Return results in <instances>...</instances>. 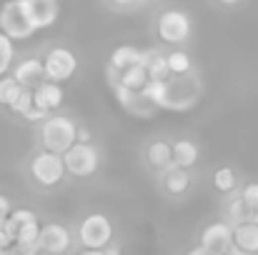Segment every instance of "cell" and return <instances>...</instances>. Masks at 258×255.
<instances>
[{
  "label": "cell",
  "mask_w": 258,
  "mask_h": 255,
  "mask_svg": "<svg viewBox=\"0 0 258 255\" xmlns=\"http://www.w3.org/2000/svg\"><path fill=\"white\" fill-rule=\"evenodd\" d=\"M118 83L141 93L146 85L151 83V78H148V70L143 65H133V68H125L123 73H118Z\"/></svg>",
  "instance_id": "obj_24"
},
{
  "label": "cell",
  "mask_w": 258,
  "mask_h": 255,
  "mask_svg": "<svg viewBox=\"0 0 258 255\" xmlns=\"http://www.w3.org/2000/svg\"><path fill=\"white\" fill-rule=\"evenodd\" d=\"M211 183H213V188H216L221 195H231V193H236V190L243 185L238 170L233 168V165H221V168H216Z\"/></svg>",
  "instance_id": "obj_19"
},
{
  "label": "cell",
  "mask_w": 258,
  "mask_h": 255,
  "mask_svg": "<svg viewBox=\"0 0 258 255\" xmlns=\"http://www.w3.org/2000/svg\"><path fill=\"white\" fill-rule=\"evenodd\" d=\"M20 8L35 33L48 30L60 18V3L58 0H20Z\"/></svg>",
  "instance_id": "obj_9"
},
{
  "label": "cell",
  "mask_w": 258,
  "mask_h": 255,
  "mask_svg": "<svg viewBox=\"0 0 258 255\" xmlns=\"http://www.w3.org/2000/svg\"><path fill=\"white\" fill-rule=\"evenodd\" d=\"M110 10H115V13H133V10H138L146 0H103Z\"/></svg>",
  "instance_id": "obj_29"
},
{
  "label": "cell",
  "mask_w": 258,
  "mask_h": 255,
  "mask_svg": "<svg viewBox=\"0 0 258 255\" xmlns=\"http://www.w3.org/2000/svg\"><path fill=\"white\" fill-rule=\"evenodd\" d=\"M166 60H168L171 75H188V73L198 70L196 63H193V58H190V53L185 48H171V50H166Z\"/></svg>",
  "instance_id": "obj_22"
},
{
  "label": "cell",
  "mask_w": 258,
  "mask_h": 255,
  "mask_svg": "<svg viewBox=\"0 0 258 255\" xmlns=\"http://www.w3.org/2000/svg\"><path fill=\"white\" fill-rule=\"evenodd\" d=\"M10 75L28 90H35L43 80H48L45 78V68H43V58H38V55H25L23 60H18L13 65Z\"/></svg>",
  "instance_id": "obj_12"
},
{
  "label": "cell",
  "mask_w": 258,
  "mask_h": 255,
  "mask_svg": "<svg viewBox=\"0 0 258 255\" xmlns=\"http://www.w3.org/2000/svg\"><path fill=\"white\" fill-rule=\"evenodd\" d=\"M15 65V40H10L5 33H0V78L8 75Z\"/></svg>",
  "instance_id": "obj_26"
},
{
  "label": "cell",
  "mask_w": 258,
  "mask_h": 255,
  "mask_svg": "<svg viewBox=\"0 0 258 255\" xmlns=\"http://www.w3.org/2000/svg\"><path fill=\"white\" fill-rule=\"evenodd\" d=\"M141 93L158 110L188 113L203 100L206 80H203V75L198 70H193L188 75H171L168 80H161V83L151 80Z\"/></svg>",
  "instance_id": "obj_1"
},
{
  "label": "cell",
  "mask_w": 258,
  "mask_h": 255,
  "mask_svg": "<svg viewBox=\"0 0 258 255\" xmlns=\"http://www.w3.org/2000/svg\"><path fill=\"white\" fill-rule=\"evenodd\" d=\"M78 240L86 250H105L113 243V223L103 213H90L78 225Z\"/></svg>",
  "instance_id": "obj_5"
},
{
  "label": "cell",
  "mask_w": 258,
  "mask_h": 255,
  "mask_svg": "<svg viewBox=\"0 0 258 255\" xmlns=\"http://www.w3.org/2000/svg\"><path fill=\"white\" fill-rule=\"evenodd\" d=\"M146 160L148 165L158 173H163L166 168L175 165L173 163V143H168L166 138H156L146 145Z\"/></svg>",
  "instance_id": "obj_15"
},
{
  "label": "cell",
  "mask_w": 258,
  "mask_h": 255,
  "mask_svg": "<svg viewBox=\"0 0 258 255\" xmlns=\"http://www.w3.org/2000/svg\"><path fill=\"white\" fill-rule=\"evenodd\" d=\"M248 220H251V223H256V225H258V205H256V208H251V210H248Z\"/></svg>",
  "instance_id": "obj_35"
},
{
  "label": "cell",
  "mask_w": 258,
  "mask_h": 255,
  "mask_svg": "<svg viewBox=\"0 0 258 255\" xmlns=\"http://www.w3.org/2000/svg\"><path fill=\"white\" fill-rule=\"evenodd\" d=\"M223 210H226V220H228L231 225H238V223H246V220H248V205H246L243 198H241V188H238L236 193L226 195Z\"/></svg>",
  "instance_id": "obj_23"
},
{
  "label": "cell",
  "mask_w": 258,
  "mask_h": 255,
  "mask_svg": "<svg viewBox=\"0 0 258 255\" xmlns=\"http://www.w3.org/2000/svg\"><path fill=\"white\" fill-rule=\"evenodd\" d=\"M43 68H45V78L53 83H66L78 73V55L66 48V45H53L45 50L43 55Z\"/></svg>",
  "instance_id": "obj_6"
},
{
  "label": "cell",
  "mask_w": 258,
  "mask_h": 255,
  "mask_svg": "<svg viewBox=\"0 0 258 255\" xmlns=\"http://www.w3.org/2000/svg\"><path fill=\"white\" fill-rule=\"evenodd\" d=\"M28 173L30 178L35 180V185L40 188H55L66 180L68 170H66V163H63V155L58 153H50V150H35L28 160Z\"/></svg>",
  "instance_id": "obj_4"
},
{
  "label": "cell",
  "mask_w": 258,
  "mask_h": 255,
  "mask_svg": "<svg viewBox=\"0 0 258 255\" xmlns=\"http://www.w3.org/2000/svg\"><path fill=\"white\" fill-rule=\"evenodd\" d=\"M48 115H53V113H48V110H43V108H38V105H33L25 115H23V120H28V123H43Z\"/></svg>",
  "instance_id": "obj_30"
},
{
  "label": "cell",
  "mask_w": 258,
  "mask_h": 255,
  "mask_svg": "<svg viewBox=\"0 0 258 255\" xmlns=\"http://www.w3.org/2000/svg\"><path fill=\"white\" fill-rule=\"evenodd\" d=\"M13 245H15V238L8 233V228H0V248L3 250H10Z\"/></svg>",
  "instance_id": "obj_31"
},
{
  "label": "cell",
  "mask_w": 258,
  "mask_h": 255,
  "mask_svg": "<svg viewBox=\"0 0 258 255\" xmlns=\"http://www.w3.org/2000/svg\"><path fill=\"white\" fill-rule=\"evenodd\" d=\"M8 255H38V253H28V250H20V248H15V253H8Z\"/></svg>",
  "instance_id": "obj_39"
},
{
  "label": "cell",
  "mask_w": 258,
  "mask_h": 255,
  "mask_svg": "<svg viewBox=\"0 0 258 255\" xmlns=\"http://www.w3.org/2000/svg\"><path fill=\"white\" fill-rule=\"evenodd\" d=\"M233 245L246 250V253L258 255V225L246 220V223H238L233 225Z\"/></svg>",
  "instance_id": "obj_20"
},
{
  "label": "cell",
  "mask_w": 258,
  "mask_h": 255,
  "mask_svg": "<svg viewBox=\"0 0 258 255\" xmlns=\"http://www.w3.org/2000/svg\"><path fill=\"white\" fill-rule=\"evenodd\" d=\"M226 255H253V253H246V250H241V248H236V245H233V248H231Z\"/></svg>",
  "instance_id": "obj_37"
},
{
  "label": "cell",
  "mask_w": 258,
  "mask_h": 255,
  "mask_svg": "<svg viewBox=\"0 0 258 255\" xmlns=\"http://www.w3.org/2000/svg\"><path fill=\"white\" fill-rule=\"evenodd\" d=\"M13 213V205H10V200L5 198V195H0V218H8Z\"/></svg>",
  "instance_id": "obj_32"
},
{
  "label": "cell",
  "mask_w": 258,
  "mask_h": 255,
  "mask_svg": "<svg viewBox=\"0 0 258 255\" xmlns=\"http://www.w3.org/2000/svg\"><path fill=\"white\" fill-rule=\"evenodd\" d=\"M71 230L60 223H45L40 225V238H38V248L48 255H66L71 250Z\"/></svg>",
  "instance_id": "obj_11"
},
{
  "label": "cell",
  "mask_w": 258,
  "mask_h": 255,
  "mask_svg": "<svg viewBox=\"0 0 258 255\" xmlns=\"http://www.w3.org/2000/svg\"><path fill=\"white\" fill-rule=\"evenodd\" d=\"M198 158H201V145H198L196 140H190V138H178V140L173 143V163H175L178 168L190 170L198 163Z\"/></svg>",
  "instance_id": "obj_17"
},
{
  "label": "cell",
  "mask_w": 258,
  "mask_h": 255,
  "mask_svg": "<svg viewBox=\"0 0 258 255\" xmlns=\"http://www.w3.org/2000/svg\"><path fill=\"white\" fill-rule=\"evenodd\" d=\"M158 175H161L163 190H166L171 198H183V195L190 190V185H193L190 170L178 168V165H171V168H166L163 173H158Z\"/></svg>",
  "instance_id": "obj_13"
},
{
  "label": "cell",
  "mask_w": 258,
  "mask_h": 255,
  "mask_svg": "<svg viewBox=\"0 0 258 255\" xmlns=\"http://www.w3.org/2000/svg\"><path fill=\"white\" fill-rule=\"evenodd\" d=\"M216 5H221V8H238V5H243L246 0H213Z\"/></svg>",
  "instance_id": "obj_33"
},
{
  "label": "cell",
  "mask_w": 258,
  "mask_h": 255,
  "mask_svg": "<svg viewBox=\"0 0 258 255\" xmlns=\"http://www.w3.org/2000/svg\"><path fill=\"white\" fill-rule=\"evenodd\" d=\"M185 255H218V253H211L208 248H203V245H196V248H190Z\"/></svg>",
  "instance_id": "obj_34"
},
{
  "label": "cell",
  "mask_w": 258,
  "mask_h": 255,
  "mask_svg": "<svg viewBox=\"0 0 258 255\" xmlns=\"http://www.w3.org/2000/svg\"><path fill=\"white\" fill-rule=\"evenodd\" d=\"M0 255H8V250H3V248H0Z\"/></svg>",
  "instance_id": "obj_40"
},
{
  "label": "cell",
  "mask_w": 258,
  "mask_h": 255,
  "mask_svg": "<svg viewBox=\"0 0 258 255\" xmlns=\"http://www.w3.org/2000/svg\"><path fill=\"white\" fill-rule=\"evenodd\" d=\"M143 63V50L136 48V45H118L110 58H108V65L118 73H123L125 68H133V65H141Z\"/></svg>",
  "instance_id": "obj_18"
},
{
  "label": "cell",
  "mask_w": 258,
  "mask_h": 255,
  "mask_svg": "<svg viewBox=\"0 0 258 255\" xmlns=\"http://www.w3.org/2000/svg\"><path fill=\"white\" fill-rule=\"evenodd\" d=\"M38 238H40V220L25 223V225H20L18 233H15V248L28 250V253H40Z\"/></svg>",
  "instance_id": "obj_21"
},
{
  "label": "cell",
  "mask_w": 258,
  "mask_h": 255,
  "mask_svg": "<svg viewBox=\"0 0 258 255\" xmlns=\"http://www.w3.org/2000/svg\"><path fill=\"white\" fill-rule=\"evenodd\" d=\"M38 140L43 150L63 155L78 143V123L71 115L53 113L38 125Z\"/></svg>",
  "instance_id": "obj_2"
},
{
  "label": "cell",
  "mask_w": 258,
  "mask_h": 255,
  "mask_svg": "<svg viewBox=\"0 0 258 255\" xmlns=\"http://www.w3.org/2000/svg\"><path fill=\"white\" fill-rule=\"evenodd\" d=\"M23 90H25V88L18 83L13 75H3V78H0V105H3V108H10V105L20 98Z\"/></svg>",
  "instance_id": "obj_25"
},
{
  "label": "cell",
  "mask_w": 258,
  "mask_h": 255,
  "mask_svg": "<svg viewBox=\"0 0 258 255\" xmlns=\"http://www.w3.org/2000/svg\"><path fill=\"white\" fill-rule=\"evenodd\" d=\"M0 33H5L10 40H30L35 35L20 8V0H5L0 5Z\"/></svg>",
  "instance_id": "obj_8"
},
{
  "label": "cell",
  "mask_w": 258,
  "mask_h": 255,
  "mask_svg": "<svg viewBox=\"0 0 258 255\" xmlns=\"http://www.w3.org/2000/svg\"><path fill=\"white\" fill-rule=\"evenodd\" d=\"M156 35L168 48H183L193 38V18L188 10L166 8L156 15Z\"/></svg>",
  "instance_id": "obj_3"
},
{
  "label": "cell",
  "mask_w": 258,
  "mask_h": 255,
  "mask_svg": "<svg viewBox=\"0 0 258 255\" xmlns=\"http://www.w3.org/2000/svg\"><path fill=\"white\" fill-rule=\"evenodd\" d=\"M203 248H208L211 253L226 255L233 248V225L228 220H216V223H208L201 233V243Z\"/></svg>",
  "instance_id": "obj_10"
},
{
  "label": "cell",
  "mask_w": 258,
  "mask_h": 255,
  "mask_svg": "<svg viewBox=\"0 0 258 255\" xmlns=\"http://www.w3.org/2000/svg\"><path fill=\"white\" fill-rule=\"evenodd\" d=\"M33 105H35V100H33V90H28V88H25V90L20 93V98H18V100H15V103H13L8 110H10L13 115H20V118H23V115H25V113H28Z\"/></svg>",
  "instance_id": "obj_27"
},
{
  "label": "cell",
  "mask_w": 258,
  "mask_h": 255,
  "mask_svg": "<svg viewBox=\"0 0 258 255\" xmlns=\"http://www.w3.org/2000/svg\"><path fill=\"white\" fill-rule=\"evenodd\" d=\"M63 163H66L68 175H73L78 180L90 178L100 168V150L93 143H76L71 150L63 153Z\"/></svg>",
  "instance_id": "obj_7"
},
{
  "label": "cell",
  "mask_w": 258,
  "mask_h": 255,
  "mask_svg": "<svg viewBox=\"0 0 258 255\" xmlns=\"http://www.w3.org/2000/svg\"><path fill=\"white\" fill-rule=\"evenodd\" d=\"M81 255H108L105 250H83Z\"/></svg>",
  "instance_id": "obj_38"
},
{
  "label": "cell",
  "mask_w": 258,
  "mask_h": 255,
  "mask_svg": "<svg viewBox=\"0 0 258 255\" xmlns=\"http://www.w3.org/2000/svg\"><path fill=\"white\" fill-rule=\"evenodd\" d=\"M141 65L148 70V78L156 80V83L171 78V68H168V60H166V50L163 48H148V50H143V63Z\"/></svg>",
  "instance_id": "obj_16"
},
{
  "label": "cell",
  "mask_w": 258,
  "mask_h": 255,
  "mask_svg": "<svg viewBox=\"0 0 258 255\" xmlns=\"http://www.w3.org/2000/svg\"><path fill=\"white\" fill-rule=\"evenodd\" d=\"M33 100H35L38 108L53 113V110H58V108L63 105V100H66V90H63V85L60 83L43 80V83L33 90Z\"/></svg>",
  "instance_id": "obj_14"
},
{
  "label": "cell",
  "mask_w": 258,
  "mask_h": 255,
  "mask_svg": "<svg viewBox=\"0 0 258 255\" xmlns=\"http://www.w3.org/2000/svg\"><path fill=\"white\" fill-rule=\"evenodd\" d=\"M241 198L248 205V210L256 208L258 205V180H251V183H243L241 185Z\"/></svg>",
  "instance_id": "obj_28"
},
{
  "label": "cell",
  "mask_w": 258,
  "mask_h": 255,
  "mask_svg": "<svg viewBox=\"0 0 258 255\" xmlns=\"http://www.w3.org/2000/svg\"><path fill=\"white\" fill-rule=\"evenodd\" d=\"M105 253H108V255H120V248H118V245H113V243H110V245H108V248H105Z\"/></svg>",
  "instance_id": "obj_36"
}]
</instances>
